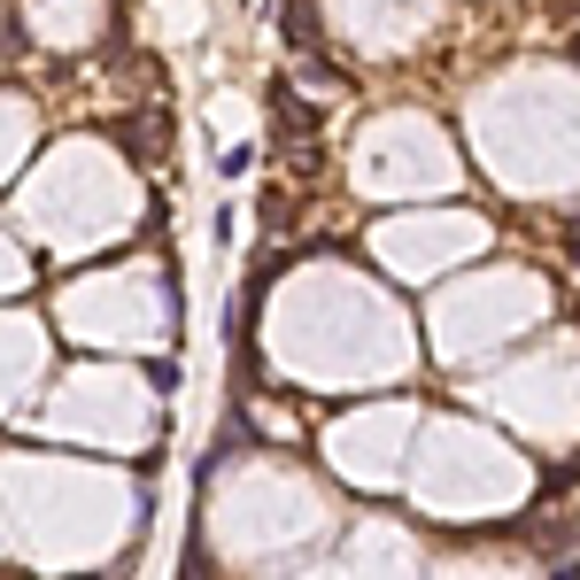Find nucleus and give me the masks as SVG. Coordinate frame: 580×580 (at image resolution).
Returning a JSON list of instances; mask_svg holds the SVG:
<instances>
[{"instance_id":"obj_1","label":"nucleus","mask_w":580,"mask_h":580,"mask_svg":"<svg viewBox=\"0 0 580 580\" xmlns=\"http://www.w3.org/2000/svg\"><path fill=\"white\" fill-rule=\"evenodd\" d=\"M287 39L294 47H317V9H310V0H287Z\"/></svg>"},{"instance_id":"obj_2","label":"nucleus","mask_w":580,"mask_h":580,"mask_svg":"<svg viewBox=\"0 0 580 580\" xmlns=\"http://www.w3.org/2000/svg\"><path fill=\"white\" fill-rule=\"evenodd\" d=\"M572 55H580V39H572Z\"/></svg>"}]
</instances>
